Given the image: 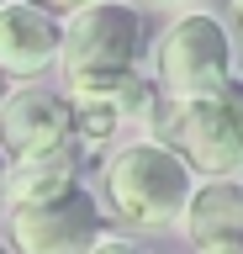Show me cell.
I'll list each match as a JSON object with an SVG mask.
<instances>
[{"label": "cell", "instance_id": "8", "mask_svg": "<svg viewBox=\"0 0 243 254\" xmlns=\"http://www.w3.org/2000/svg\"><path fill=\"white\" fill-rule=\"evenodd\" d=\"M64 53V21L32 0L0 5V74L5 79H37Z\"/></svg>", "mask_w": 243, "mask_h": 254}, {"label": "cell", "instance_id": "15", "mask_svg": "<svg viewBox=\"0 0 243 254\" xmlns=\"http://www.w3.org/2000/svg\"><path fill=\"white\" fill-rule=\"evenodd\" d=\"M5 90H11V85H5V74H0V101H5Z\"/></svg>", "mask_w": 243, "mask_h": 254}, {"label": "cell", "instance_id": "16", "mask_svg": "<svg viewBox=\"0 0 243 254\" xmlns=\"http://www.w3.org/2000/svg\"><path fill=\"white\" fill-rule=\"evenodd\" d=\"M153 5H175V0H153Z\"/></svg>", "mask_w": 243, "mask_h": 254}, {"label": "cell", "instance_id": "6", "mask_svg": "<svg viewBox=\"0 0 243 254\" xmlns=\"http://www.w3.org/2000/svg\"><path fill=\"white\" fill-rule=\"evenodd\" d=\"M74 143V101L69 90L16 85L0 101V148L5 159H37Z\"/></svg>", "mask_w": 243, "mask_h": 254}, {"label": "cell", "instance_id": "12", "mask_svg": "<svg viewBox=\"0 0 243 254\" xmlns=\"http://www.w3.org/2000/svg\"><path fill=\"white\" fill-rule=\"evenodd\" d=\"M5 170H11V159H5V148H0V206H5Z\"/></svg>", "mask_w": 243, "mask_h": 254}, {"label": "cell", "instance_id": "1", "mask_svg": "<svg viewBox=\"0 0 243 254\" xmlns=\"http://www.w3.org/2000/svg\"><path fill=\"white\" fill-rule=\"evenodd\" d=\"M201 175L185 164L175 143H164L159 132L148 138H132L122 143L106 170H100V196L111 206V217L132 222V228H175L185 201Z\"/></svg>", "mask_w": 243, "mask_h": 254}, {"label": "cell", "instance_id": "11", "mask_svg": "<svg viewBox=\"0 0 243 254\" xmlns=\"http://www.w3.org/2000/svg\"><path fill=\"white\" fill-rule=\"evenodd\" d=\"M32 5H43L53 16H69V11H80V5H90V0H32Z\"/></svg>", "mask_w": 243, "mask_h": 254}, {"label": "cell", "instance_id": "4", "mask_svg": "<svg viewBox=\"0 0 243 254\" xmlns=\"http://www.w3.org/2000/svg\"><path fill=\"white\" fill-rule=\"evenodd\" d=\"M153 85L164 101H191V95H211L233 79V32L211 11H185L164 27L159 48H153Z\"/></svg>", "mask_w": 243, "mask_h": 254}, {"label": "cell", "instance_id": "7", "mask_svg": "<svg viewBox=\"0 0 243 254\" xmlns=\"http://www.w3.org/2000/svg\"><path fill=\"white\" fill-rule=\"evenodd\" d=\"M175 228L195 254H243V175L195 180Z\"/></svg>", "mask_w": 243, "mask_h": 254}, {"label": "cell", "instance_id": "13", "mask_svg": "<svg viewBox=\"0 0 243 254\" xmlns=\"http://www.w3.org/2000/svg\"><path fill=\"white\" fill-rule=\"evenodd\" d=\"M233 27H238V43H243V0H233Z\"/></svg>", "mask_w": 243, "mask_h": 254}, {"label": "cell", "instance_id": "10", "mask_svg": "<svg viewBox=\"0 0 243 254\" xmlns=\"http://www.w3.org/2000/svg\"><path fill=\"white\" fill-rule=\"evenodd\" d=\"M90 254H148V249H138L132 238H116V233H100V244Z\"/></svg>", "mask_w": 243, "mask_h": 254}, {"label": "cell", "instance_id": "14", "mask_svg": "<svg viewBox=\"0 0 243 254\" xmlns=\"http://www.w3.org/2000/svg\"><path fill=\"white\" fill-rule=\"evenodd\" d=\"M0 254H16V249H11V238H0Z\"/></svg>", "mask_w": 243, "mask_h": 254}, {"label": "cell", "instance_id": "9", "mask_svg": "<svg viewBox=\"0 0 243 254\" xmlns=\"http://www.w3.org/2000/svg\"><path fill=\"white\" fill-rule=\"evenodd\" d=\"M80 148H53V154L37 159H11L5 170V206H27V201H48V196H64L69 186H80Z\"/></svg>", "mask_w": 243, "mask_h": 254}, {"label": "cell", "instance_id": "17", "mask_svg": "<svg viewBox=\"0 0 243 254\" xmlns=\"http://www.w3.org/2000/svg\"><path fill=\"white\" fill-rule=\"evenodd\" d=\"M0 5H5V0H0Z\"/></svg>", "mask_w": 243, "mask_h": 254}, {"label": "cell", "instance_id": "3", "mask_svg": "<svg viewBox=\"0 0 243 254\" xmlns=\"http://www.w3.org/2000/svg\"><path fill=\"white\" fill-rule=\"evenodd\" d=\"M164 143H175L185 164L201 180L217 175H243V85L227 79L211 95H191V101H164L153 117Z\"/></svg>", "mask_w": 243, "mask_h": 254}, {"label": "cell", "instance_id": "5", "mask_svg": "<svg viewBox=\"0 0 243 254\" xmlns=\"http://www.w3.org/2000/svg\"><path fill=\"white\" fill-rule=\"evenodd\" d=\"M106 233L100 206L85 186L27 206H5V238L16 254H90Z\"/></svg>", "mask_w": 243, "mask_h": 254}, {"label": "cell", "instance_id": "2", "mask_svg": "<svg viewBox=\"0 0 243 254\" xmlns=\"http://www.w3.org/2000/svg\"><path fill=\"white\" fill-rule=\"evenodd\" d=\"M148 27L127 0H90L64 16V64L69 95H111L143 64Z\"/></svg>", "mask_w": 243, "mask_h": 254}]
</instances>
